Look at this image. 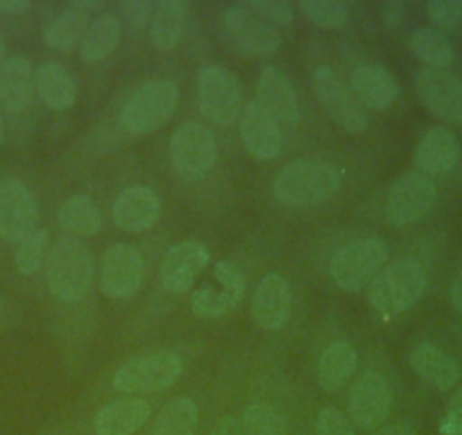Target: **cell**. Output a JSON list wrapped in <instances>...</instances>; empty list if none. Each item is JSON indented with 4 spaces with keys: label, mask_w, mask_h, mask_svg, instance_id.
Returning a JSON list of instances; mask_svg holds the SVG:
<instances>
[{
    "label": "cell",
    "mask_w": 462,
    "mask_h": 435,
    "mask_svg": "<svg viewBox=\"0 0 462 435\" xmlns=\"http://www.w3.org/2000/svg\"><path fill=\"white\" fill-rule=\"evenodd\" d=\"M111 216L123 232L143 234L157 225L162 216V199L148 186H130L116 198Z\"/></svg>",
    "instance_id": "d6986e66"
},
{
    "label": "cell",
    "mask_w": 462,
    "mask_h": 435,
    "mask_svg": "<svg viewBox=\"0 0 462 435\" xmlns=\"http://www.w3.org/2000/svg\"><path fill=\"white\" fill-rule=\"evenodd\" d=\"M198 102L208 121L216 125H231L243 109L241 79L225 66H207L199 70Z\"/></svg>",
    "instance_id": "ba28073f"
},
{
    "label": "cell",
    "mask_w": 462,
    "mask_h": 435,
    "mask_svg": "<svg viewBox=\"0 0 462 435\" xmlns=\"http://www.w3.org/2000/svg\"><path fill=\"white\" fill-rule=\"evenodd\" d=\"M390 408H393V390L385 376L372 370L358 375L346 394V411L354 426L365 430L376 429L390 415Z\"/></svg>",
    "instance_id": "4fadbf2b"
},
{
    "label": "cell",
    "mask_w": 462,
    "mask_h": 435,
    "mask_svg": "<svg viewBox=\"0 0 462 435\" xmlns=\"http://www.w3.org/2000/svg\"><path fill=\"white\" fill-rule=\"evenodd\" d=\"M48 252H51V238H48L46 229H37L30 234L28 238L16 245L14 252V264L21 274H34L46 265Z\"/></svg>",
    "instance_id": "8d00e7d4"
},
{
    "label": "cell",
    "mask_w": 462,
    "mask_h": 435,
    "mask_svg": "<svg viewBox=\"0 0 462 435\" xmlns=\"http://www.w3.org/2000/svg\"><path fill=\"white\" fill-rule=\"evenodd\" d=\"M100 291L111 300H127L141 291L145 277L143 255L130 243L106 247L100 261Z\"/></svg>",
    "instance_id": "8fae6325"
},
{
    "label": "cell",
    "mask_w": 462,
    "mask_h": 435,
    "mask_svg": "<svg viewBox=\"0 0 462 435\" xmlns=\"http://www.w3.org/2000/svg\"><path fill=\"white\" fill-rule=\"evenodd\" d=\"M388 264V245L381 238L367 236L346 243L331 256L328 273L333 283L346 292H358L370 286Z\"/></svg>",
    "instance_id": "5b68a950"
},
{
    "label": "cell",
    "mask_w": 462,
    "mask_h": 435,
    "mask_svg": "<svg viewBox=\"0 0 462 435\" xmlns=\"http://www.w3.org/2000/svg\"><path fill=\"white\" fill-rule=\"evenodd\" d=\"M5 43H3V39H0V66H3V61H5Z\"/></svg>",
    "instance_id": "f907efd6"
},
{
    "label": "cell",
    "mask_w": 462,
    "mask_h": 435,
    "mask_svg": "<svg viewBox=\"0 0 462 435\" xmlns=\"http://www.w3.org/2000/svg\"><path fill=\"white\" fill-rule=\"evenodd\" d=\"M189 21V3L184 0H162L154 7V16L150 21L152 46L159 52H168L180 43Z\"/></svg>",
    "instance_id": "f546056e"
},
{
    "label": "cell",
    "mask_w": 462,
    "mask_h": 435,
    "mask_svg": "<svg viewBox=\"0 0 462 435\" xmlns=\"http://www.w3.org/2000/svg\"><path fill=\"white\" fill-rule=\"evenodd\" d=\"M30 10V0H0V14L19 16Z\"/></svg>",
    "instance_id": "f6af8a7d"
},
{
    "label": "cell",
    "mask_w": 462,
    "mask_h": 435,
    "mask_svg": "<svg viewBox=\"0 0 462 435\" xmlns=\"http://www.w3.org/2000/svg\"><path fill=\"white\" fill-rule=\"evenodd\" d=\"M403 14H406V7H403V3H399V0H390V3H385L383 12H381L383 23L388 25V28H397V25L403 21Z\"/></svg>",
    "instance_id": "b9f144b4"
},
{
    "label": "cell",
    "mask_w": 462,
    "mask_h": 435,
    "mask_svg": "<svg viewBox=\"0 0 462 435\" xmlns=\"http://www.w3.org/2000/svg\"><path fill=\"white\" fill-rule=\"evenodd\" d=\"M438 199V189L433 181L421 172H408L399 177L385 198V216L393 225H412L433 208Z\"/></svg>",
    "instance_id": "7c38bea8"
},
{
    "label": "cell",
    "mask_w": 462,
    "mask_h": 435,
    "mask_svg": "<svg viewBox=\"0 0 462 435\" xmlns=\"http://www.w3.org/2000/svg\"><path fill=\"white\" fill-rule=\"evenodd\" d=\"M34 91L39 93L43 105L55 112L70 109L78 100V84H75L73 75L55 61H46L34 70Z\"/></svg>",
    "instance_id": "83f0119b"
},
{
    "label": "cell",
    "mask_w": 462,
    "mask_h": 435,
    "mask_svg": "<svg viewBox=\"0 0 462 435\" xmlns=\"http://www.w3.org/2000/svg\"><path fill=\"white\" fill-rule=\"evenodd\" d=\"M318 435H356V426L337 408H322L315 420Z\"/></svg>",
    "instance_id": "f35d334b"
},
{
    "label": "cell",
    "mask_w": 462,
    "mask_h": 435,
    "mask_svg": "<svg viewBox=\"0 0 462 435\" xmlns=\"http://www.w3.org/2000/svg\"><path fill=\"white\" fill-rule=\"evenodd\" d=\"M342 175L333 163L319 159H297L282 168L273 181L279 202L288 207H313L340 190Z\"/></svg>",
    "instance_id": "6da1fadb"
},
{
    "label": "cell",
    "mask_w": 462,
    "mask_h": 435,
    "mask_svg": "<svg viewBox=\"0 0 462 435\" xmlns=\"http://www.w3.org/2000/svg\"><path fill=\"white\" fill-rule=\"evenodd\" d=\"M152 415V406L145 399H114L97 411L93 420L96 435H132Z\"/></svg>",
    "instance_id": "cb8c5ba5"
},
{
    "label": "cell",
    "mask_w": 462,
    "mask_h": 435,
    "mask_svg": "<svg viewBox=\"0 0 462 435\" xmlns=\"http://www.w3.org/2000/svg\"><path fill=\"white\" fill-rule=\"evenodd\" d=\"M426 12L439 28H457L462 23V0H433Z\"/></svg>",
    "instance_id": "ab89813d"
},
{
    "label": "cell",
    "mask_w": 462,
    "mask_h": 435,
    "mask_svg": "<svg viewBox=\"0 0 462 435\" xmlns=\"http://www.w3.org/2000/svg\"><path fill=\"white\" fill-rule=\"evenodd\" d=\"M100 0H73L43 30V42L52 51L69 52L79 46L91 25V12L100 10Z\"/></svg>",
    "instance_id": "44dd1931"
},
{
    "label": "cell",
    "mask_w": 462,
    "mask_h": 435,
    "mask_svg": "<svg viewBox=\"0 0 462 435\" xmlns=\"http://www.w3.org/2000/svg\"><path fill=\"white\" fill-rule=\"evenodd\" d=\"M241 139L247 153L259 162H273L282 154V125L256 100L243 109Z\"/></svg>",
    "instance_id": "ac0fdd59"
},
{
    "label": "cell",
    "mask_w": 462,
    "mask_h": 435,
    "mask_svg": "<svg viewBox=\"0 0 462 435\" xmlns=\"http://www.w3.org/2000/svg\"><path fill=\"white\" fill-rule=\"evenodd\" d=\"M408 48L420 61H424L426 69L444 70L453 64V43L444 32L435 28H417L408 39Z\"/></svg>",
    "instance_id": "d6a6232c"
},
{
    "label": "cell",
    "mask_w": 462,
    "mask_h": 435,
    "mask_svg": "<svg viewBox=\"0 0 462 435\" xmlns=\"http://www.w3.org/2000/svg\"><path fill=\"white\" fill-rule=\"evenodd\" d=\"M352 91L363 106L383 112L399 97V84L385 66L367 64L352 70Z\"/></svg>",
    "instance_id": "d4e9b609"
},
{
    "label": "cell",
    "mask_w": 462,
    "mask_h": 435,
    "mask_svg": "<svg viewBox=\"0 0 462 435\" xmlns=\"http://www.w3.org/2000/svg\"><path fill=\"white\" fill-rule=\"evenodd\" d=\"M460 159V143L448 127H430L417 145L415 162L429 175H447Z\"/></svg>",
    "instance_id": "4316f807"
},
{
    "label": "cell",
    "mask_w": 462,
    "mask_h": 435,
    "mask_svg": "<svg viewBox=\"0 0 462 435\" xmlns=\"http://www.w3.org/2000/svg\"><path fill=\"white\" fill-rule=\"evenodd\" d=\"M39 207L32 190L19 180L0 181V238L19 245L37 232Z\"/></svg>",
    "instance_id": "5bb4252c"
},
{
    "label": "cell",
    "mask_w": 462,
    "mask_h": 435,
    "mask_svg": "<svg viewBox=\"0 0 462 435\" xmlns=\"http://www.w3.org/2000/svg\"><path fill=\"white\" fill-rule=\"evenodd\" d=\"M243 435H288L286 420L270 403H250L241 417Z\"/></svg>",
    "instance_id": "e575fe53"
},
{
    "label": "cell",
    "mask_w": 462,
    "mask_h": 435,
    "mask_svg": "<svg viewBox=\"0 0 462 435\" xmlns=\"http://www.w3.org/2000/svg\"><path fill=\"white\" fill-rule=\"evenodd\" d=\"M313 91L324 112L333 118L336 125L349 134H361L370 125L365 106L354 96L352 87L342 82L340 75L331 66H319L313 73Z\"/></svg>",
    "instance_id": "52a82bcc"
},
{
    "label": "cell",
    "mask_w": 462,
    "mask_h": 435,
    "mask_svg": "<svg viewBox=\"0 0 462 435\" xmlns=\"http://www.w3.org/2000/svg\"><path fill=\"white\" fill-rule=\"evenodd\" d=\"M213 279L216 283H204L190 297V309L198 318H220L243 300L245 277L236 265H231L229 261H217L213 265Z\"/></svg>",
    "instance_id": "9a60e30c"
},
{
    "label": "cell",
    "mask_w": 462,
    "mask_h": 435,
    "mask_svg": "<svg viewBox=\"0 0 462 435\" xmlns=\"http://www.w3.org/2000/svg\"><path fill=\"white\" fill-rule=\"evenodd\" d=\"M291 283L277 273L265 274L252 297V318L265 331H279L286 327L291 315Z\"/></svg>",
    "instance_id": "ffe728a7"
},
{
    "label": "cell",
    "mask_w": 462,
    "mask_h": 435,
    "mask_svg": "<svg viewBox=\"0 0 462 435\" xmlns=\"http://www.w3.org/2000/svg\"><path fill=\"white\" fill-rule=\"evenodd\" d=\"M300 10L319 28L340 30L349 23V7L340 0H300Z\"/></svg>",
    "instance_id": "d590c367"
},
{
    "label": "cell",
    "mask_w": 462,
    "mask_h": 435,
    "mask_svg": "<svg viewBox=\"0 0 462 435\" xmlns=\"http://www.w3.org/2000/svg\"><path fill=\"white\" fill-rule=\"evenodd\" d=\"M256 102L282 127L292 130L300 123V102H297L295 91L274 66H265L261 73L256 82Z\"/></svg>",
    "instance_id": "7402d4cb"
},
{
    "label": "cell",
    "mask_w": 462,
    "mask_h": 435,
    "mask_svg": "<svg viewBox=\"0 0 462 435\" xmlns=\"http://www.w3.org/2000/svg\"><path fill=\"white\" fill-rule=\"evenodd\" d=\"M211 261L207 247L198 241H184L172 245L163 255L162 268H159V279L162 286L172 295H184L193 288L195 279L204 273V268Z\"/></svg>",
    "instance_id": "2e32d148"
},
{
    "label": "cell",
    "mask_w": 462,
    "mask_h": 435,
    "mask_svg": "<svg viewBox=\"0 0 462 435\" xmlns=\"http://www.w3.org/2000/svg\"><path fill=\"white\" fill-rule=\"evenodd\" d=\"M57 223L66 234H70V238H88L100 232L102 213L88 195H73L61 202L60 211H57Z\"/></svg>",
    "instance_id": "4dcf8cb0"
},
{
    "label": "cell",
    "mask_w": 462,
    "mask_h": 435,
    "mask_svg": "<svg viewBox=\"0 0 462 435\" xmlns=\"http://www.w3.org/2000/svg\"><path fill=\"white\" fill-rule=\"evenodd\" d=\"M411 367L421 381L433 385L435 390H451L462 375L456 358L430 343H420L412 349Z\"/></svg>",
    "instance_id": "484cf974"
},
{
    "label": "cell",
    "mask_w": 462,
    "mask_h": 435,
    "mask_svg": "<svg viewBox=\"0 0 462 435\" xmlns=\"http://www.w3.org/2000/svg\"><path fill=\"white\" fill-rule=\"evenodd\" d=\"M181 370L184 363L175 352L141 354L116 370L114 390L123 394L162 393L180 381Z\"/></svg>",
    "instance_id": "8992f818"
},
{
    "label": "cell",
    "mask_w": 462,
    "mask_h": 435,
    "mask_svg": "<svg viewBox=\"0 0 462 435\" xmlns=\"http://www.w3.org/2000/svg\"><path fill=\"white\" fill-rule=\"evenodd\" d=\"M154 7L157 5L150 3V0H127V3H123V14H125V19L132 25L143 28V25H148L152 21Z\"/></svg>",
    "instance_id": "60d3db41"
},
{
    "label": "cell",
    "mask_w": 462,
    "mask_h": 435,
    "mask_svg": "<svg viewBox=\"0 0 462 435\" xmlns=\"http://www.w3.org/2000/svg\"><path fill=\"white\" fill-rule=\"evenodd\" d=\"M177 102H180V88L172 79H150L141 84L121 109L123 130L134 136L159 130L171 121Z\"/></svg>",
    "instance_id": "277c9868"
},
{
    "label": "cell",
    "mask_w": 462,
    "mask_h": 435,
    "mask_svg": "<svg viewBox=\"0 0 462 435\" xmlns=\"http://www.w3.org/2000/svg\"><path fill=\"white\" fill-rule=\"evenodd\" d=\"M442 435H462V411H448L444 421L439 424Z\"/></svg>",
    "instance_id": "7bdbcfd3"
},
{
    "label": "cell",
    "mask_w": 462,
    "mask_h": 435,
    "mask_svg": "<svg viewBox=\"0 0 462 435\" xmlns=\"http://www.w3.org/2000/svg\"><path fill=\"white\" fill-rule=\"evenodd\" d=\"M451 304H453V309L456 310H460L462 313V268L457 270V274L456 277H453V283H451Z\"/></svg>",
    "instance_id": "bcb514c9"
},
{
    "label": "cell",
    "mask_w": 462,
    "mask_h": 435,
    "mask_svg": "<svg viewBox=\"0 0 462 435\" xmlns=\"http://www.w3.org/2000/svg\"><path fill=\"white\" fill-rule=\"evenodd\" d=\"M415 88L429 112L448 123H462V82L447 70L421 69Z\"/></svg>",
    "instance_id": "e0dca14e"
},
{
    "label": "cell",
    "mask_w": 462,
    "mask_h": 435,
    "mask_svg": "<svg viewBox=\"0 0 462 435\" xmlns=\"http://www.w3.org/2000/svg\"><path fill=\"white\" fill-rule=\"evenodd\" d=\"M3 141H5V121H3V112H0V148H3Z\"/></svg>",
    "instance_id": "681fc988"
},
{
    "label": "cell",
    "mask_w": 462,
    "mask_h": 435,
    "mask_svg": "<svg viewBox=\"0 0 462 435\" xmlns=\"http://www.w3.org/2000/svg\"><path fill=\"white\" fill-rule=\"evenodd\" d=\"M199 421V411L193 399H171L154 420L152 435H195Z\"/></svg>",
    "instance_id": "836d02e7"
},
{
    "label": "cell",
    "mask_w": 462,
    "mask_h": 435,
    "mask_svg": "<svg viewBox=\"0 0 462 435\" xmlns=\"http://www.w3.org/2000/svg\"><path fill=\"white\" fill-rule=\"evenodd\" d=\"M358 366V354L352 343L336 340L324 349L318 363V384L327 393H337L346 381L352 379Z\"/></svg>",
    "instance_id": "f1b7e54d"
},
{
    "label": "cell",
    "mask_w": 462,
    "mask_h": 435,
    "mask_svg": "<svg viewBox=\"0 0 462 435\" xmlns=\"http://www.w3.org/2000/svg\"><path fill=\"white\" fill-rule=\"evenodd\" d=\"M367 300L385 319L411 310L426 291V273L415 259H399L385 265L370 283Z\"/></svg>",
    "instance_id": "3957f363"
},
{
    "label": "cell",
    "mask_w": 462,
    "mask_h": 435,
    "mask_svg": "<svg viewBox=\"0 0 462 435\" xmlns=\"http://www.w3.org/2000/svg\"><path fill=\"white\" fill-rule=\"evenodd\" d=\"M448 411H462V385L457 388V393L453 394L451 403H448Z\"/></svg>",
    "instance_id": "c3c4849f"
},
{
    "label": "cell",
    "mask_w": 462,
    "mask_h": 435,
    "mask_svg": "<svg viewBox=\"0 0 462 435\" xmlns=\"http://www.w3.org/2000/svg\"><path fill=\"white\" fill-rule=\"evenodd\" d=\"M256 16H261L263 21L268 23H279V25H286L292 23L295 19V12L292 7L288 5L286 0H243Z\"/></svg>",
    "instance_id": "74e56055"
},
{
    "label": "cell",
    "mask_w": 462,
    "mask_h": 435,
    "mask_svg": "<svg viewBox=\"0 0 462 435\" xmlns=\"http://www.w3.org/2000/svg\"><path fill=\"white\" fill-rule=\"evenodd\" d=\"M48 291L64 304L84 300L93 283V256L78 238H60L46 259Z\"/></svg>",
    "instance_id": "7a4b0ae2"
},
{
    "label": "cell",
    "mask_w": 462,
    "mask_h": 435,
    "mask_svg": "<svg viewBox=\"0 0 462 435\" xmlns=\"http://www.w3.org/2000/svg\"><path fill=\"white\" fill-rule=\"evenodd\" d=\"M34 93V70L25 57L12 55L0 66V112L23 114Z\"/></svg>",
    "instance_id": "603a6c76"
},
{
    "label": "cell",
    "mask_w": 462,
    "mask_h": 435,
    "mask_svg": "<svg viewBox=\"0 0 462 435\" xmlns=\"http://www.w3.org/2000/svg\"><path fill=\"white\" fill-rule=\"evenodd\" d=\"M220 30L236 51L247 57L273 55L282 48V34L273 23L256 16L245 3L231 5L222 12Z\"/></svg>",
    "instance_id": "9c48e42d"
},
{
    "label": "cell",
    "mask_w": 462,
    "mask_h": 435,
    "mask_svg": "<svg viewBox=\"0 0 462 435\" xmlns=\"http://www.w3.org/2000/svg\"><path fill=\"white\" fill-rule=\"evenodd\" d=\"M217 159V143L213 132L199 123H186L171 136L172 171L184 180H202Z\"/></svg>",
    "instance_id": "30bf717a"
},
{
    "label": "cell",
    "mask_w": 462,
    "mask_h": 435,
    "mask_svg": "<svg viewBox=\"0 0 462 435\" xmlns=\"http://www.w3.org/2000/svg\"><path fill=\"white\" fill-rule=\"evenodd\" d=\"M121 21L118 16L105 12V14L96 16L88 25L87 34H84L82 43H79V57L84 61H100L109 57L111 52L121 43Z\"/></svg>",
    "instance_id": "1f68e13d"
},
{
    "label": "cell",
    "mask_w": 462,
    "mask_h": 435,
    "mask_svg": "<svg viewBox=\"0 0 462 435\" xmlns=\"http://www.w3.org/2000/svg\"><path fill=\"white\" fill-rule=\"evenodd\" d=\"M374 435H415V430H412L408 424H403V421H397V424L383 426V429L376 430Z\"/></svg>",
    "instance_id": "7dc6e473"
},
{
    "label": "cell",
    "mask_w": 462,
    "mask_h": 435,
    "mask_svg": "<svg viewBox=\"0 0 462 435\" xmlns=\"http://www.w3.org/2000/svg\"><path fill=\"white\" fill-rule=\"evenodd\" d=\"M211 435H243L241 420L231 415L222 417V420L216 424V429H213Z\"/></svg>",
    "instance_id": "ee69618b"
}]
</instances>
